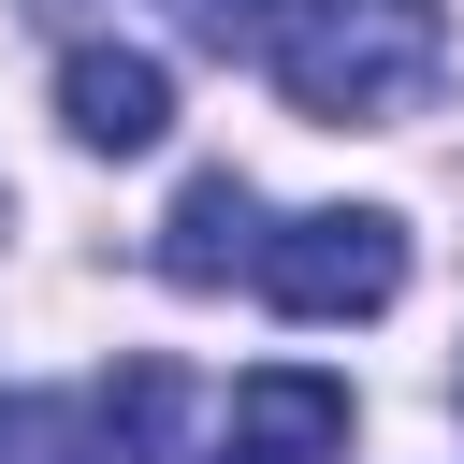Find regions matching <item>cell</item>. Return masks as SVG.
Returning <instances> with one entry per match:
<instances>
[{
  "label": "cell",
  "mask_w": 464,
  "mask_h": 464,
  "mask_svg": "<svg viewBox=\"0 0 464 464\" xmlns=\"http://www.w3.org/2000/svg\"><path fill=\"white\" fill-rule=\"evenodd\" d=\"M450 58V14L435 0H290L276 14V87L290 116L319 130H362V116H406Z\"/></svg>",
  "instance_id": "obj_1"
},
{
  "label": "cell",
  "mask_w": 464,
  "mask_h": 464,
  "mask_svg": "<svg viewBox=\"0 0 464 464\" xmlns=\"http://www.w3.org/2000/svg\"><path fill=\"white\" fill-rule=\"evenodd\" d=\"M246 276H261L276 319H377V304L406 290V218H377V203H319V218L261 232Z\"/></svg>",
  "instance_id": "obj_2"
},
{
  "label": "cell",
  "mask_w": 464,
  "mask_h": 464,
  "mask_svg": "<svg viewBox=\"0 0 464 464\" xmlns=\"http://www.w3.org/2000/svg\"><path fill=\"white\" fill-rule=\"evenodd\" d=\"M58 130H72L87 160H145V145L174 130V72H160L145 44H72V58H58Z\"/></svg>",
  "instance_id": "obj_3"
},
{
  "label": "cell",
  "mask_w": 464,
  "mask_h": 464,
  "mask_svg": "<svg viewBox=\"0 0 464 464\" xmlns=\"http://www.w3.org/2000/svg\"><path fill=\"white\" fill-rule=\"evenodd\" d=\"M174 362H116V377H87L72 406H44V450L29 464H174L160 435H174Z\"/></svg>",
  "instance_id": "obj_4"
},
{
  "label": "cell",
  "mask_w": 464,
  "mask_h": 464,
  "mask_svg": "<svg viewBox=\"0 0 464 464\" xmlns=\"http://www.w3.org/2000/svg\"><path fill=\"white\" fill-rule=\"evenodd\" d=\"M334 450H348V392L319 362H261V377H232V420L203 464H334Z\"/></svg>",
  "instance_id": "obj_5"
},
{
  "label": "cell",
  "mask_w": 464,
  "mask_h": 464,
  "mask_svg": "<svg viewBox=\"0 0 464 464\" xmlns=\"http://www.w3.org/2000/svg\"><path fill=\"white\" fill-rule=\"evenodd\" d=\"M246 261H261V203H246V174H188L174 218H160V276H174V290H232Z\"/></svg>",
  "instance_id": "obj_6"
},
{
  "label": "cell",
  "mask_w": 464,
  "mask_h": 464,
  "mask_svg": "<svg viewBox=\"0 0 464 464\" xmlns=\"http://www.w3.org/2000/svg\"><path fill=\"white\" fill-rule=\"evenodd\" d=\"M276 14H290V0H174V29H188L203 58H276Z\"/></svg>",
  "instance_id": "obj_7"
}]
</instances>
